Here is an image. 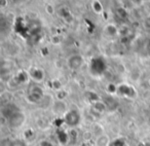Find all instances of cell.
Instances as JSON below:
<instances>
[{
    "mask_svg": "<svg viewBox=\"0 0 150 146\" xmlns=\"http://www.w3.org/2000/svg\"><path fill=\"white\" fill-rule=\"evenodd\" d=\"M25 120H26V116L22 111H18V112H16L15 114L11 115V116L7 119L8 125H11V128H13V129H18V128L22 127L23 123H25Z\"/></svg>",
    "mask_w": 150,
    "mask_h": 146,
    "instance_id": "1",
    "label": "cell"
},
{
    "mask_svg": "<svg viewBox=\"0 0 150 146\" xmlns=\"http://www.w3.org/2000/svg\"><path fill=\"white\" fill-rule=\"evenodd\" d=\"M67 65L71 70H78L83 65V58L80 55H72L67 60Z\"/></svg>",
    "mask_w": 150,
    "mask_h": 146,
    "instance_id": "2",
    "label": "cell"
},
{
    "mask_svg": "<svg viewBox=\"0 0 150 146\" xmlns=\"http://www.w3.org/2000/svg\"><path fill=\"white\" fill-rule=\"evenodd\" d=\"M79 120H80V116L77 111L70 110V111H67L66 114H65V123L68 125H70V127L77 125Z\"/></svg>",
    "mask_w": 150,
    "mask_h": 146,
    "instance_id": "3",
    "label": "cell"
},
{
    "mask_svg": "<svg viewBox=\"0 0 150 146\" xmlns=\"http://www.w3.org/2000/svg\"><path fill=\"white\" fill-rule=\"evenodd\" d=\"M52 112L54 114H66L67 112V107H66V104H65L64 101H56V102L52 104Z\"/></svg>",
    "mask_w": 150,
    "mask_h": 146,
    "instance_id": "4",
    "label": "cell"
},
{
    "mask_svg": "<svg viewBox=\"0 0 150 146\" xmlns=\"http://www.w3.org/2000/svg\"><path fill=\"white\" fill-rule=\"evenodd\" d=\"M30 77L36 82H41L44 79V72L43 70L39 68H33L29 73Z\"/></svg>",
    "mask_w": 150,
    "mask_h": 146,
    "instance_id": "5",
    "label": "cell"
},
{
    "mask_svg": "<svg viewBox=\"0 0 150 146\" xmlns=\"http://www.w3.org/2000/svg\"><path fill=\"white\" fill-rule=\"evenodd\" d=\"M109 142H110V138L107 135H100L96 139V146H108Z\"/></svg>",
    "mask_w": 150,
    "mask_h": 146,
    "instance_id": "6",
    "label": "cell"
},
{
    "mask_svg": "<svg viewBox=\"0 0 150 146\" xmlns=\"http://www.w3.org/2000/svg\"><path fill=\"white\" fill-rule=\"evenodd\" d=\"M93 107H94L95 110H97L99 113L104 112V111L106 110V108H107L106 104H105V103H103L102 101H96V102H94Z\"/></svg>",
    "mask_w": 150,
    "mask_h": 146,
    "instance_id": "7",
    "label": "cell"
},
{
    "mask_svg": "<svg viewBox=\"0 0 150 146\" xmlns=\"http://www.w3.org/2000/svg\"><path fill=\"white\" fill-rule=\"evenodd\" d=\"M92 9L96 13H103V5L99 0H94L92 2Z\"/></svg>",
    "mask_w": 150,
    "mask_h": 146,
    "instance_id": "8",
    "label": "cell"
},
{
    "mask_svg": "<svg viewBox=\"0 0 150 146\" xmlns=\"http://www.w3.org/2000/svg\"><path fill=\"white\" fill-rule=\"evenodd\" d=\"M8 146H26V143L21 139H17V140H13V141L11 142Z\"/></svg>",
    "mask_w": 150,
    "mask_h": 146,
    "instance_id": "9",
    "label": "cell"
},
{
    "mask_svg": "<svg viewBox=\"0 0 150 146\" xmlns=\"http://www.w3.org/2000/svg\"><path fill=\"white\" fill-rule=\"evenodd\" d=\"M52 88H54L56 91L62 90V84H61L60 80H58V79H54V80H52Z\"/></svg>",
    "mask_w": 150,
    "mask_h": 146,
    "instance_id": "10",
    "label": "cell"
},
{
    "mask_svg": "<svg viewBox=\"0 0 150 146\" xmlns=\"http://www.w3.org/2000/svg\"><path fill=\"white\" fill-rule=\"evenodd\" d=\"M45 11L48 13V15L52 16V15H54V11H54V7L52 6V4H47V5L45 6Z\"/></svg>",
    "mask_w": 150,
    "mask_h": 146,
    "instance_id": "11",
    "label": "cell"
},
{
    "mask_svg": "<svg viewBox=\"0 0 150 146\" xmlns=\"http://www.w3.org/2000/svg\"><path fill=\"white\" fill-rule=\"evenodd\" d=\"M143 26L145 27V29H150V15L146 17L143 21Z\"/></svg>",
    "mask_w": 150,
    "mask_h": 146,
    "instance_id": "12",
    "label": "cell"
},
{
    "mask_svg": "<svg viewBox=\"0 0 150 146\" xmlns=\"http://www.w3.org/2000/svg\"><path fill=\"white\" fill-rule=\"evenodd\" d=\"M0 6L1 9H5L6 6H8V0H0Z\"/></svg>",
    "mask_w": 150,
    "mask_h": 146,
    "instance_id": "13",
    "label": "cell"
},
{
    "mask_svg": "<svg viewBox=\"0 0 150 146\" xmlns=\"http://www.w3.org/2000/svg\"><path fill=\"white\" fill-rule=\"evenodd\" d=\"M40 146H54V144L52 142L47 141V140H43V141L40 142Z\"/></svg>",
    "mask_w": 150,
    "mask_h": 146,
    "instance_id": "14",
    "label": "cell"
},
{
    "mask_svg": "<svg viewBox=\"0 0 150 146\" xmlns=\"http://www.w3.org/2000/svg\"><path fill=\"white\" fill-rule=\"evenodd\" d=\"M144 146H150V142H146V143L144 144Z\"/></svg>",
    "mask_w": 150,
    "mask_h": 146,
    "instance_id": "15",
    "label": "cell"
}]
</instances>
